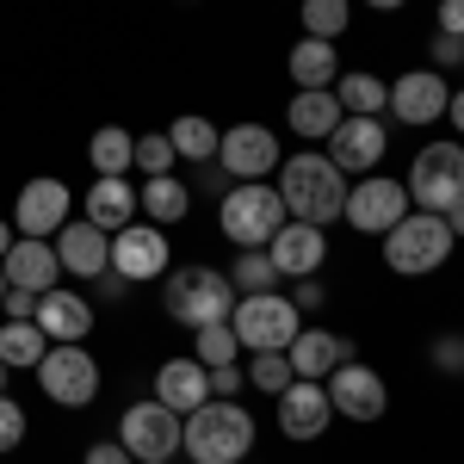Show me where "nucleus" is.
Wrapping results in <instances>:
<instances>
[{
  "mask_svg": "<svg viewBox=\"0 0 464 464\" xmlns=\"http://www.w3.org/2000/svg\"><path fill=\"white\" fill-rule=\"evenodd\" d=\"M137 211H149V223H179V217L192 211V192L174 174H149L137 186Z\"/></svg>",
  "mask_w": 464,
  "mask_h": 464,
  "instance_id": "28",
  "label": "nucleus"
},
{
  "mask_svg": "<svg viewBox=\"0 0 464 464\" xmlns=\"http://www.w3.org/2000/svg\"><path fill=\"white\" fill-rule=\"evenodd\" d=\"M291 378H297V372H291V359H285V353H248V384H254V391L279 396Z\"/></svg>",
  "mask_w": 464,
  "mask_h": 464,
  "instance_id": "35",
  "label": "nucleus"
},
{
  "mask_svg": "<svg viewBox=\"0 0 464 464\" xmlns=\"http://www.w3.org/2000/svg\"><path fill=\"white\" fill-rule=\"evenodd\" d=\"M242 464H248V459H242Z\"/></svg>",
  "mask_w": 464,
  "mask_h": 464,
  "instance_id": "53",
  "label": "nucleus"
},
{
  "mask_svg": "<svg viewBox=\"0 0 464 464\" xmlns=\"http://www.w3.org/2000/svg\"><path fill=\"white\" fill-rule=\"evenodd\" d=\"M0 297H6V273H0Z\"/></svg>",
  "mask_w": 464,
  "mask_h": 464,
  "instance_id": "51",
  "label": "nucleus"
},
{
  "mask_svg": "<svg viewBox=\"0 0 464 464\" xmlns=\"http://www.w3.org/2000/svg\"><path fill=\"white\" fill-rule=\"evenodd\" d=\"M285 359H291V372L297 378H328L334 365H347L353 359V341L347 334H334V328H297V341L285 347Z\"/></svg>",
  "mask_w": 464,
  "mask_h": 464,
  "instance_id": "22",
  "label": "nucleus"
},
{
  "mask_svg": "<svg viewBox=\"0 0 464 464\" xmlns=\"http://www.w3.org/2000/svg\"><path fill=\"white\" fill-rule=\"evenodd\" d=\"M446 229H452V236H464V198L452 205V211H446Z\"/></svg>",
  "mask_w": 464,
  "mask_h": 464,
  "instance_id": "46",
  "label": "nucleus"
},
{
  "mask_svg": "<svg viewBox=\"0 0 464 464\" xmlns=\"http://www.w3.org/2000/svg\"><path fill=\"white\" fill-rule=\"evenodd\" d=\"M229 285H236V297H248V291H273V285H279L273 254H266V248H242V254H236V266H229Z\"/></svg>",
  "mask_w": 464,
  "mask_h": 464,
  "instance_id": "33",
  "label": "nucleus"
},
{
  "mask_svg": "<svg viewBox=\"0 0 464 464\" xmlns=\"http://www.w3.org/2000/svg\"><path fill=\"white\" fill-rule=\"evenodd\" d=\"M328 421H334V402H328V391H322L316 378H291L285 391H279V428L291 440H322Z\"/></svg>",
  "mask_w": 464,
  "mask_h": 464,
  "instance_id": "19",
  "label": "nucleus"
},
{
  "mask_svg": "<svg viewBox=\"0 0 464 464\" xmlns=\"http://www.w3.org/2000/svg\"><path fill=\"white\" fill-rule=\"evenodd\" d=\"M285 118H291V130H297L304 143H328L334 124H341L347 111H341V100H334V87H297Z\"/></svg>",
  "mask_w": 464,
  "mask_h": 464,
  "instance_id": "24",
  "label": "nucleus"
},
{
  "mask_svg": "<svg viewBox=\"0 0 464 464\" xmlns=\"http://www.w3.org/2000/svg\"><path fill=\"white\" fill-rule=\"evenodd\" d=\"M334 100H341V111H353V118H384L391 81H378V74H365V69H347V74H334Z\"/></svg>",
  "mask_w": 464,
  "mask_h": 464,
  "instance_id": "27",
  "label": "nucleus"
},
{
  "mask_svg": "<svg viewBox=\"0 0 464 464\" xmlns=\"http://www.w3.org/2000/svg\"><path fill=\"white\" fill-rule=\"evenodd\" d=\"M179 452L192 464H242L254 452V415L242 402L211 396L205 409L179 415Z\"/></svg>",
  "mask_w": 464,
  "mask_h": 464,
  "instance_id": "2",
  "label": "nucleus"
},
{
  "mask_svg": "<svg viewBox=\"0 0 464 464\" xmlns=\"http://www.w3.org/2000/svg\"><path fill=\"white\" fill-rule=\"evenodd\" d=\"M446 100H452V93H446V74L440 69H409V74H396L391 81V118L396 124H415V130H421V124H433V118H446Z\"/></svg>",
  "mask_w": 464,
  "mask_h": 464,
  "instance_id": "16",
  "label": "nucleus"
},
{
  "mask_svg": "<svg viewBox=\"0 0 464 464\" xmlns=\"http://www.w3.org/2000/svg\"><path fill=\"white\" fill-rule=\"evenodd\" d=\"M229 328H236V341L248 353H285L304 322H297V304L291 297H279V291H248V297H236Z\"/></svg>",
  "mask_w": 464,
  "mask_h": 464,
  "instance_id": "5",
  "label": "nucleus"
},
{
  "mask_svg": "<svg viewBox=\"0 0 464 464\" xmlns=\"http://www.w3.org/2000/svg\"><path fill=\"white\" fill-rule=\"evenodd\" d=\"M217 229L236 242V248H266L279 229H285V198L279 186H260V179H236L217 205Z\"/></svg>",
  "mask_w": 464,
  "mask_h": 464,
  "instance_id": "3",
  "label": "nucleus"
},
{
  "mask_svg": "<svg viewBox=\"0 0 464 464\" xmlns=\"http://www.w3.org/2000/svg\"><path fill=\"white\" fill-rule=\"evenodd\" d=\"M242 384H248V378H242V365H217V372H211V396H223V402H236Z\"/></svg>",
  "mask_w": 464,
  "mask_h": 464,
  "instance_id": "40",
  "label": "nucleus"
},
{
  "mask_svg": "<svg viewBox=\"0 0 464 464\" xmlns=\"http://www.w3.org/2000/svg\"><path fill=\"white\" fill-rule=\"evenodd\" d=\"M44 353H50V334H44L37 322H6V328H0V359H6V372H37Z\"/></svg>",
  "mask_w": 464,
  "mask_h": 464,
  "instance_id": "30",
  "label": "nucleus"
},
{
  "mask_svg": "<svg viewBox=\"0 0 464 464\" xmlns=\"http://www.w3.org/2000/svg\"><path fill=\"white\" fill-rule=\"evenodd\" d=\"M87 223H100V229H124V223H137V186L124 174H100L87 186Z\"/></svg>",
  "mask_w": 464,
  "mask_h": 464,
  "instance_id": "25",
  "label": "nucleus"
},
{
  "mask_svg": "<svg viewBox=\"0 0 464 464\" xmlns=\"http://www.w3.org/2000/svg\"><path fill=\"white\" fill-rule=\"evenodd\" d=\"M402 186H409V205L415 211L446 217L464 198V143H428L415 155V168H409Z\"/></svg>",
  "mask_w": 464,
  "mask_h": 464,
  "instance_id": "7",
  "label": "nucleus"
},
{
  "mask_svg": "<svg viewBox=\"0 0 464 464\" xmlns=\"http://www.w3.org/2000/svg\"><path fill=\"white\" fill-rule=\"evenodd\" d=\"M428 359L440 365V372H464V341L459 334H440V341L428 347Z\"/></svg>",
  "mask_w": 464,
  "mask_h": 464,
  "instance_id": "39",
  "label": "nucleus"
},
{
  "mask_svg": "<svg viewBox=\"0 0 464 464\" xmlns=\"http://www.w3.org/2000/svg\"><path fill=\"white\" fill-rule=\"evenodd\" d=\"M0 273H6V285H25V291H44L63 279V260H56V242H37V236H19L6 260H0Z\"/></svg>",
  "mask_w": 464,
  "mask_h": 464,
  "instance_id": "20",
  "label": "nucleus"
},
{
  "mask_svg": "<svg viewBox=\"0 0 464 464\" xmlns=\"http://www.w3.org/2000/svg\"><path fill=\"white\" fill-rule=\"evenodd\" d=\"M459 63H464V37H459Z\"/></svg>",
  "mask_w": 464,
  "mask_h": 464,
  "instance_id": "52",
  "label": "nucleus"
},
{
  "mask_svg": "<svg viewBox=\"0 0 464 464\" xmlns=\"http://www.w3.org/2000/svg\"><path fill=\"white\" fill-rule=\"evenodd\" d=\"M279 198H285V217L328 229L347 211V174L328 155H316V149H297L291 161H279Z\"/></svg>",
  "mask_w": 464,
  "mask_h": 464,
  "instance_id": "1",
  "label": "nucleus"
},
{
  "mask_svg": "<svg viewBox=\"0 0 464 464\" xmlns=\"http://www.w3.org/2000/svg\"><path fill=\"white\" fill-rule=\"evenodd\" d=\"M32 322L50 334V341H87V334H93V304H87L81 291H69V285H50L44 297H37Z\"/></svg>",
  "mask_w": 464,
  "mask_h": 464,
  "instance_id": "21",
  "label": "nucleus"
},
{
  "mask_svg": "<svg viewBox=\"0 0 464 464\" xmlns=\"http://www.w3.org/2000/svg\"><path fill=\"white\" fill-rule=\"evenodd\" d=\"M118 446L130 452V459H174L179 452V415L168 402H130L124 415H118Z\"/></svg>",
  "mask_w": 464,
  "mask_h": 464,
  "instance_id": "11",
  "label": "nucleus"
},
{
  "mask_svg": "<svg viewBox=\"0 0 464 464\" xmlns=\"http://www.w3.org/2000/svg\"><path fill=\"white\" fill-rule=\"evenodd\" d=\"M37 384L56 409H87L100 396V359L87 353L81 341H56L50 353L37 359Z\"/></svg>",
  "mask_w": 464,
  "mask_h": 464,
  "instance_id": "8",
  "label": "nucleus"
},
{
  "mask_svg": "<svg viewBox=\"0 0 464 464\" xmlns=\"http://www.w3.org/2000/svg\"><path fill=\"white\" fill-rule=\"evenodd\" d=\"M174 143H168V130H149V137H137V168H143V179L149 174H174Z\"/></svg>",
  "mask_w": 464,
  "mask_h": 464,
  "instance_id": "36",
  "label": "nucleus"
},
{
  "mask_svg": "<svg viewBox=\"0 0 464 464\" xmlns=\"http://www.w3.org/2000/svg\"><path fill=\"white\" fill-rule=\"evenodd\" d=\"M0 310H6V322H32V316H37V291H25V285H6Z\"/></svg>",
  "mask_w": 464,
  "mask_h": 464,
  "instance_id": "38",
  "label": "nucleus"
},
{
  "mask_svg": "<svg viewBox=\"0 0 464 464\" xmlns=\"http://www.w3.org/2000/svg\"><path fill=\"white\" fill-rule=\"evenodd\" d=\"M322 391H328V402H334V415H347V421H378V415L391 409L384 378H378L372 365H359V359L334 365V372L322 378Z\"/></svg>",
  "mask_w": 464,
  "mask_h": 464,
  "instance_id": "13",
  "label": "nucleus"
},
{
  "mask_svg": "<svg viewBox=\"0 0 464 464\" xmlns=\"http://www.w3.org/2000/svg\"><path fill=\"white\" fill-rule=\"evenodd\" d=\"M81 464H137V459H130L118 440H100V446H87V459H81Z\"/></svg>",
  "mask_w": 464,
  "mask_h": 464,
  "instance_id": "41",
  "label": "nucleus"
},
{
  "mask_svg": "<svg viewBox=\"0 0 464 464\" xmlns=\"http://www.w3.org/2000/svg\"><path fill=\"white\" fill-rule=\"evenodd\" d=\"M297 19H304V37H347V25H353V0H304L297 6Z\"/></svg>",
  "mask_w": 464,
  "mask_h": 464,
  "instance_id": "32",
  "label": "nucleus"
},
{
  "mask_svg": "<svg viewBox=\"0 0 464 464\" xmlns=\"http://www.w3.org/2000/svg\"><path fill=\"white\" fill-rule=\"evenodd\" d=\"M365 6H378V13H396V6H409V0H365Z\"/></svg>",
  "mask_w": 464,
  "mask_h": 464,
  "instance_id": "48",
  "label": "nucleus"
},
{
  "mask_svg": "<svg viewBox=\"0 0 464 464\" xmlns=\"http://www.w3.org/2000/svg\"><path fill=\"white\" fill-rule=\"evenodd\" d=\"M19 440H25V409H19L13 396H0V459H6Z\"/></svg>",
  "mask_w": 464,
  "mask_h": 464,
  "instance_id": "37",
  "label": "nucleus"
},
{
  "mask_svg": "<svg viewBox=\"0 0 464 464\" xmlns=\"http://www.w3.org/2000/svg\"><path fill=\"white\" fill-rule=\"evenodd\" d=\"M452 63H459V37H433V69H452Z\"/></svg>",
  "mask_w": 464,
  "mask_h": 464,
  "instance_id": "44",
  "label": "nucleus"
},
{
  "mask_svg": "<svg viewBox=\"0 0 464 464\" xmlns=\"http://www.w3.org/2000/svg\"><path fill=\"white\" fill-rule=\"evenodd\" d=\"M13 242H19V236H13V229H6V217H0V260H6V248H13Z\"/></svg>",
  "mask_w": 464,
  "mask_h": 464,
  "instance_id": "47",
  "label": "nucleus"
},
{
  "mask_svg": "<svg viewBox=\"0 0 464 464\" xmlns=\"http://www.w3.org/2000/svg\"><path fill=\"white\" fill-rule=\"evenodd\" d=\"M0 396H6V359H0Z\"/></svg>",
  "mask_w": 464,
  "mask_h": 464,
  "instance_id": "49",
  "label": "nucleus"
},
{
  "mask_svg": "<svg viewBox=\"0 0 464 464\" xmlns=\"http://www.w3.org/2000/svg\"><path fill=\"white\" fill-rule=\"evenodd\" d=\"M161 310L186 328H205V322H229L236 310V285H229V273H217V266H186L168 279L161 291Z\"/></svg>",
  "mask_w": 464,
  "mask_h": 464,
  "instance_id": "6",
  "label": "nucleus"
},
{
  "mask_svg": "<svg viewBox=\"0 0 464 464\" xmlns=\"http://www.w3.org/2000/svg\"><path fill=\"white\" fill-rule=\"evenodd\" d=\"M322 297H328V291H322L316 279H297V297H291V304H297V310H322Z\"/></svg>",
  "mask_w": 464,
  "mask_h": 464,
  "instance_id": "43",
  "label": "nucleus"
},
{
  "mask_svg": "<svg viewBox=\"0 0 464 464\" xmlns=\"http://www.w3.org/2000/svg\"><path fill=\"white\" fill-rule=\"evenodd\" d=\"M384 149H391V130H384V118H341L334 124V137H328V161L341 168V174H372L378 161H384Z\"/></svg>",
  "mask_w": 464,
  "mask_h": 464,
  "instance_id": "15",
  "label": "nucleus"
},
{
  "mask_svg": "<svg viewBox=\"0 0 464 464\" xmlns=\"http://www.w3.org/2000/svg\"><path fill=\"white\" fill-rule=\"evenodd\" d=\"M87 161H93V174H130L137 168V137L124 124H100L93 143H87Z\"/></svg>",
  "mask_w": 464,
  "mask_h": 464,
  "instance_id": "29",
  "label": "nucleus"
},
{
  "mask_svg": "<svg viewBox=\"0 0 464 464\" xmlns=\"http://www.w3.org/2000/svg\"><path fill=\"white\" fill-rule=\"evenodd\" d=\"M69 211H74L69 186H63L56 174H44V179H25V186H19L13 223H19V236H37V242H50V236L69 223Z\"/></svg>",
  "mask_w": 464,
  "mask_h": 464,
  "instance_id": "14",
  "label": "nucleus"
},
{
  "mask_svg": "<svg viewBox=\"0 0 464 464\" xmlns=\"http://www.w3.org/2000/svg\"><path fill=\"white\" fill-rule=\"evenodd\" d=\"M168 236H161V223H124V229H111V273L124 279V285H149V279H168Z\"/></svg>",
  "mask_w": 464,
  "mask_h": 464,
  "instance_id": "9",
  "label": "nucleus"
},
{
  "mask_svg": "<svg viewBox=\"0 0 464 464\" xmlns=\"http://www.w3.org/2000/svg\"><path fill=\"white\" fill-rule=\"evenodd\" d=\"M192 334H198V353H192V359H198L205 372L242 359V341H236V328H229V322H205V328H192Z\"/></svg>",
  "mask_w": 464,
  "mask_h": 464,
  "instance_id": "34",
  "label": "nucleus"
},
{
  "mask_svg": "<svg viewBox=\"0 0 464 464\" xmlns=\"http://www.w3.org/2000/svg\"><path fill=\"white\" fill-rule=\"evenodd\" d=\"M56 260H63V273H74V279H100L111 266V236L100 223H87V217H69L56 229Z\"/></svg>",
  "mask_w": 464,
  "mask_h": 464,
  "instance_id": "18",
  "label": "nucleus"
},
{
  "mask_svg": "<svg viewBox=\"0 0 464 464\" xmlns=\"http://www.w3.org/2000/svg\"><path fill=\"white\" fill-rule=\"evenodd\" d=\"M266 254H273L279 279H316L322 260H328V236H322L316 223H297V217H285V229L266 242Z\"/></svg>",
  "mask_w": 464,
  "mask_h": 464,
  "instance_id": "17",
  "label": "nucleus"
},
{
  "mask_svg": "<svg viewBox=\"0 0 464 464\" xmlns=\"http://www.w3.org/2000/svg\"><path fill=\"white\" fill-rule=\"evenodd\" d=\"M415 211L409 205V186H396V179H384V174H365L359 186H347V223H353L359 236H391L402 217Z\"/></svg>",
  "mask_w": 464,
  "mask_h": 464,
  "instance_id": "10",
  "label": "nucleus"
},
{
  "mask_svg": "<svg viewBox=\"0 0 464 464\" xmlns=\"http://www.w3.org/2000/svg\"><path fill=\"white\" fill-rule=\"evenodd\" d=\"M452 248H459V236L446 229V217L409 211L391 236H384V266L402 273V279H428V273H440V266L452 260Z\"/></svg>",
  "mask_w": 464,
  "mask_h": 464,
  "instance_id": "4",
  "label": "nucleus"
},
{
  "mask_svg": "<svg viewBox=\"0 0 464 464\" xmlns=\"http://www.w3.org/2000/svg\"><path fill=\"white\" fill-rule=\"evenodd\" d=\"M137 464H174V459H137Z\"/></svg>",
  "mask_w": 464,
  "mask_h": 464,
  "instance_id": "50",
  "label": "nucleus"
},
{
  "mask_svg": "<svg viewBox=\"0 0 464 464\" xmlns=\"http://www.w3.org/2000/svg\"><path fill=\"white\" fill-rule=\"evenodd\" d=\"M217 161H223L229 179H266V174H279L285 155H279V137L266 124H229L217 137Z\"/></svg>",
  "mask_w": 464,
  "mask_h": 464,
  "instance_id": "12",
  "label": "nucleus"
},
{
  "mask_svg": "<svg viewBox=\"0 0 464 464\" xmlns=\"http://www.w3.org/2000/svg\"><path fill=\"white\" fill-rule=\"evenodd\" d=\"M440 32L464 37V0H440Z\"/></svg>",
  "mask_w": 464,
  "mask_h": 464,
  "instance_id": "42",
  "label": "nucleus"
},
{
  "mask_svg": "<svg viewBox=\"0 0 464 464\" xmlns=\"http://www.w3.org/2000/svg\"><path fill=\"white\" fill-rule=\"evenodd\" d=\"M446 118H452V130H459V137H464V87H459V93H452V100H446Z\"/></svg>",
  "mask_w": 464,
  "mask_h": 464,
  "instance_id": "45",
  "label": "nucleus"
},
{
  "mask_svg": "<svg viewBox=\"0 0 464 464\" xmlns=\"http://www.w3.org/2000/svg\"><path fill=\"white\" fill-rule=\"evenodd\" d=\"M155 402H168L174 415H192V409H205L211 402V372L198 365V359H168L161 372H155Z\"/></svg>",
  "mask_w": 464,
  "mask_h": 464,
  "instance_id": "23",
  "label": "nucleus"
},
{
  "mask_svg": "<svg viewBox=\"0 0 464 464\" xmlns=\"http://www.w3.org/2000/svg\"><path fill=\"white\" fill-rule=\"evenodd\" d=\"M217 130L211 118H198V111H186V118H174L168 124V143H174V155H186V161H217Z\"/></svg>",
  "mask_w": 464,
  "mask_h": 464,
  "instance_id": "31",
  "label": "nucleus"
},
{
  "mask_svg": "<svg viewBox=\"0 0 464 464\" xmlns=\"http://www.w3.org/2000/svg\"><path fill=\"white\" fill-rule=\"evenodd\" d=\"M285 69H291L297 87H334V74H341V50H334L328 37H297Z\"/></svg>",
  "mask_w": 464,
  "mask_h": 464,
  "instance_id": "26",
  "label": "nucleus"
}]
</instances>
